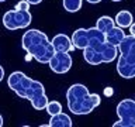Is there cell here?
I'll list each match as a JSON object with an SVG mask.
<instances>
[{
    "instance_id": "14",
    "label": "cell",
    "mask_w": 135,
    "mask_h": 127,
    "mask_svg": "<svg viewBox=\"0 0 135 127\" xmlns=\"http://www.w3.org/2000/svg\"><path fill=\"white\" fill-rule=\"evenodd\" d=\"M114 25H115V23H114V20L111 19V17H108V16H101L99 20H97V23H96V28L97 30H100L101 33H107L110 28H113Z\"/></svg>"
},
{
    "instance_id": "8",
    "label": "cell",
    "mask_w": 135,
    "mask_h": 127,
    "mask_svg": "<svg viewBox=\"0 0 135 127\" xmlns=\"http://www.w3.org/2000/svg\"><path fill=\"white\" fill-rule=\"evenodd\" d=\"M117 114L120 117V121H115L113 127H135V100H121L117 105Z\"/></svg>"
},
{
    "instance_id": "6",
    "label": "cell",
    "mask_w": 135,
    "mask_h": 127,
    "mask_svg": "<svg viewBox=\"0 0 135 127\" xmlns=\"http://www.w3.org/2000/svg\"><path fill=\"white\" fill-rule=\"evenodd\" d=\"M70 40L75 48L83 49L86 47L104 42L105 38H104V33H101L96 27H91V28H78L76 31H73Z\"/></svg>"
},
{
    "instance_id": "19",
    "label": "cell",
    "mask_w": 135,
    "mask_h": 127,
    "mask_svg": "<svg viewBox=\"0 0 135 127\" xmlns=\"http://www.w3.org/2000/svg\"><path fill=\"white\" fill-rule=\"evenodd\" d=\"M3 78H4V69H3V66L0 65V82L3 80Z\"/></svg>"
},
{
    "instance_id": "13",
    "label": "cell",
    "mask_w": 135,
    "mask_h": 127,
    "mask_svg": "<svg viewBox=\"0 0 135 127\" xmlns=\"http://www.w3.org/2000/svg\"><path fill=\"white\" fill-rule=\"evenodd\" d=\"M132 20H134V19H132L131 11H128V10H121V11L117 13L114 23H115L118 27H121V28H127V27H129V24L132 23Z\"/></svg>"
},
{
    "instance_id": "17",
    "label": "cell",
    "mask_w": 135,
    "mask_h": 127,
    "mask_svg": "<svg viewBox=\"0 0 135 127\" xmlns=\"http://www.w3.org/2000/svg\"><path fill=\"white\" fill-rule=\"evenodd\" d=\"M30 8V3L27 0H21L16 4V10H28Z\"/></svg>"
},
{
    "instance_id": "2",
    "label": "cell",
    "mask_w": 135,
    "mask_h": 127,
    "mask_svg": "<svg viewBox=\"0 0 135 127\" xmlns=\"http://www.w3.org/2000/svg\"><path fill=\"white\" fill-rule=\"evenodd\" d=\"M21 47L40 64H48V61L55 52L48 35L35 28H31L23 34Z\"/></svg>"
},
{
    "instance_id": "15",
    "label": "cell",
    "mask_w": 135,
    "mask_h": 127,
    "mask_svg": "<svg viewBox=\"0 0 135 127\" xmlns=\"http://www.w3.org/2000/svg\"><path fill=\"white\" fill-rule=\"evenodd\" d=\"M83 0H63V8L69 13H76L82 8Z\"/></svg>"
},
{
    "instance_id": "5",
    "label": "cell",
    "mask_w": 135,
    "mask_h": 127,
    "mask_svg": "<svg viewBox=\"0 0 135 127\" xmlns=\"http://www.w3.org/2000/svg\"><path fill=\"white\" fill-rule=\"evenodd\" d=\"M118 57V48L108 42H99L83 48V58L90 65H100V64H110Z\"/></svg>"
},
{
    "instance_id": "9",
    "label": "cell",
    "mask_w": 135,
    "mask_h": 127,
    "mask_svg": "<svg viewBox=\"0 0 135 127\" xmlns=\"http://www.w3.org/2000/svg\"><path fill=\"white\" fill-rule=\"evenodd\" d=\"M72 62L73 61H72V57L69 52H56L55 51L54 55L48 61V65L52 72L61 75V74H66L68 71H70Z\"/></svg>"
},
{
    "instance_id": "22",
    "label": "cell",
    "mask_w": 135,
    "mask_h": 127,
    "mask_svg": "<svg viewBox=\"0 0 135 127\" xmlns=\"http://www.w3.org/2000/svg\"><path fill=\"white\" fill-rule=\"evenodd\" d=\"M104 93H105V95H108V96H110V95H111V93H113V90H111V89L108 88V89H105V90H104Z\"/></svg>"
},
{
    "instance_id": "25",
    "label": "cell",
    "mask_w": 135,
    "mask_h": 127,
    "mask_svg": "<svg viewBox=\"0 0 135 127\" xmlns=\"http://www.w3.org/2000/svg\"><path fill=\"white\" fill-rule=\"evenodd\" d=\"M0 2H6V0H0Z\"/></svg>"
},
{
    "instance_id": "18",
    "label": "cell",
    "mask_w": 135,
    "mask_h": 127,
    "mask_svg": "<svg viewBox=\"0 0 135 127\" xmlns=\"http://www.w3.org/2000/svg\"><path fill=\"white\" fill-rule=\"evenodd\" d=\"M129 34H132V35H135V25L131 23L129 24Z\"/></svg>"
},
{
    "instance_id": "20",
    "label": "cell",
    "mask_w": 135,
    "mask_h": 127,
    "mask_svg": "<svg viewBox=\"0 0 135 127\" xmlns=\"http://www.w3.org/2000/svg\"><path fill=\"white\" fill-rule=\"evenodd\" d=\"M27 2H28L30 4H40L42 0H27Z\"/></svg>"
},
{
    "instance_id": "12",
    "label": "cell",
    "mask_w": 135,
    "mask_h": 127,
    "mask_svg": "<svg viewBox=\"0 0 135 127\" xmlns=\"http://www.w3.org/2000/svg\"><path fill=\"white\" fill-rule=\"evenodd\" d=\"M72 119L66 113L59 112L56 114L51 116V120L48 123V127H72Z\"/></svg>"
},
{
    "instance_id": "23",
    "label": "cell",
    "mask_w": 135,
    "mask_h": 127,
    "mask_svg": "<svg viewBox=\"0 0 135 127\" xmlns=\"http://www.w3.org/2000/svg\"><path fill=\"white\" fill-rule=\"evenodd\" d=\"M3 126V117H2V114H0V127Z\"/></svg>"
},
{
    "instance_id": "7",
    "label": "cell",
    "mask_w": 135,
    "mask_h": 127,
    "mask_svg": "<svg viewBox=\"0 0 135 127\" xmlns=\"http://www.w3.org/2000/svg\"><path fill=\"white\" fill-rule=\"evenodd\" d=\"M32 16L30 10H8L4 13L3 16V25L7 30H20V28H25L31 24Z\"/></svg>"
},
{
    "instance_id": "24",
    "label": "cell",
    "mask_w": 135,
    "mask_h": 127,
    "mask_svg": "<svg viewBox=\"0 0 135 127\" xmlns=\"http://www.w3.org/2000/svg\"><path fill=\"white\" fill-rule=\"evenodd\" d=\"M111 2H121V0H111Z\"/></svg>"
},
{
    "instance_id": "1",
    "label": "cell",
    "mask_w": 135,
    "mask_h": 127,
    "mask_svg": "<svg viewBox=\"0 0 135 127\" xmlns=\"http://www.w3.org/2000/svg\"><path fill=\"white\" fill-rule=\"evenodd\" d=\"M7 85L17 96L28 99L35 110L45 109L48 97L45 95L44 85L40 80H34L23 72L16 71L7 78Z\"/></svg>"
},
{
    "instance_id": "3",
    "label": "cell",
    "mask_w": 135,
    "mask_h": 127,
    "mask_svg": "<svg viewBox=\"0 0 135 127\" xmlns=\"http://www.w3.org/2000/svg\"><path fill=\"white\" fill-rule=\"evenodd\" d=\"M68 107L73 114L83 116L89 114L100 105L101 97L97 93H90L89 89L82 83H75L66 92Z\"/></svg>"
},
{
    "instance_id": "21",
    "label": "cell",
    "mask_w": 135,
    "mask_h": 127,
    "mask_svg": "<svg viewBox=\"0 0 135 127\" xmlns=\"http://www.w3.org/2000/svg\"><path fill=\"white\" fill-rule=\"evenodd\" d=\"M86 2H89L90 4H97V3H100L101 0H86Z\"/></svg>"
},
{
    "instance_id": "11",
    "label": "cell",
    "mask_w": 135,
    "mask_h": 127,
    "mask_svg": "<svg viewBox=\"0 0 135 127\" xmlns=\"http://www.w3.org/2000/svg\"><path fill=\"white\" fill-rule=\"evenodd\" d=\"M124 37H125L124 30H122L121 27H117V25H114L113 28H110L108 31L104 34L105 42H108V44H111V45H115V47L120 44Z\"/></svg>"
},
{
    "instance_id": "16",
    "label": "cell",
    "mask_w": 135,
    "mask_h": 127,
    "mask_svg": "<svg viewBox=\"0 0 135 127\" xmlns=\"http://www.w3.org/2000/svg\"><path fill=\"white\" fill-rule=\"evenodd\" d=\"M45 110H46L48 114L52 116V114H56L59 112H62V105L56 100H52V102L48 100V103H46V106H45Z\"/></svg>"
},
{
    "instance_id": "10",
    "label": "cell",
    "mask_w": 135,
    "mask_h": 127,
    "mask_svg": "<svg viewBox=\"0 0 135 127\" xmlns=\"http://www.w3.org/2000/svg\"><path fill=\"white\" fill-rule=\"evenodd\" d=\"M51 44L54 47V51H56V52H72L75 49L73 44H72V40L66 34H56L52 38Z\"/></svg>"
},
{
    "instance_id": "4",
    "label": "cell",
    "mask_w": 135,
    "mask_h": 127,
    "mask_svg": "<svg viewBox=\"0 0 135 127\" xmlns=\"http://www.w3.org/2000/svg\"><path fill=\"white\" fill-rule=\"evenodd\" d=\"M117 48L120 52L117 62L118 75L124 79H132L135 76V35H125Z\"/></svg>"
}]
</instances>
